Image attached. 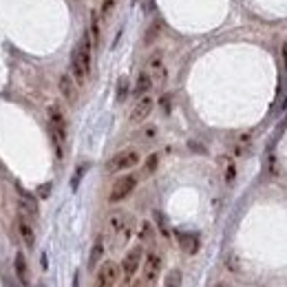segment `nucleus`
<instances>
[{
    "instance_id": "17",
    "label": "nucleus",
    "mask_w": 287,
    "mask_h": 287,
    "mask_svg": "<svg viewBox=\"0 0 287 287\" xmlns=\"http://www.w3.org/2000/svg\"><path fill=\"white\" fill-rule=\"evenodd\" d=\"M157 166H159V155L157 153H153L148 159H146V163H144V177H150L155 170H157Z\"/></svg>"
},
{
    "instance_id": "1",
    "label": "nucleus",
    "mask_w": 287,
    "mask_h": 287,
    "mask_svg": "<svg viewBox=\"0 0 287 287\" xmlns=\"http://www.w3.org/2000/svg\"><path fill=\"white\" fill-rule=\"evenodd\" d=\"M71 75L78 86H84L91 75V38L88 33H84L82 42L75 47L73 55H71Z\"/></svg>"
},
{
    "instance_id": "6",
    "label": "nucleus",
    "mask_w": 287,
    "mask_h": 287,
    "mask_svg": "<svg viewBox=\"0 0 287 287\" xmlns=\"http://www.w3.org/2000/svg\"><path fill=\"white\" fill-rule=\"evenodd\" d=\"M153 106H155V102H153V97L146 93V95H141V97H137V102H135V106H132V110H130V124H141V122H146L148 119V115L153 113Z\"/></svg>"
},
{
    "instance_id": "2",
    "label": "nucleus",
    "mask_w": 287,
    "mask_h": 287,
    "mask_svg": "<svg viewBox=\"0 0 287 287\" xmlns=\"http://www.w3.org/2000/svg\"><path fill=\"white\" fill-rule=\"evenodd\" d=\"M49 132H51V141L55 148V157H64V139H66V122L62 115L60 106H51L49 108Z\"/></svg>"
},
{
    "instance_id": "16",
    "label": "nucleus",
    "mask_w": 287,
    "mask_h": 287,
    "mask_svg": "<svg viewBox=\"0 0 287 287\" xmlns=\"http://www.w3.org/2000/svg\"><path fill=\"white\" fill-rule=\"evenodd\" d=\"M150 86H153V78H150L148 73H139V78H137V82H135V95L137 97L146 95V93L150 91Z\"/></svg>"
},
{
    "instance_id": "14",
    "label": "nucleus",
    "mask_w": 287,
    "mask_h": 287,
    "mask_svg": "<svg viewBox=\"0 0 287 287\" xmlns=\"http://www.w3.org/2000/svg\"><path fill=\"white\" fill-rule=\"evenodd\" d=\"M132 230H135V221L132 219H128V223L124 225L122 230H119L117 234H115V245L117 247H124L128 241H130V236H132Z\"/></svg>"
},
{
    "instance_id": "21",
    "label": "nucleus",
    "mask_w": 287,
    "mask_h": 287,
    "mask_svg": "<svg viewBox=\"0 0 287 287\" xmlns=\"http://www.w3.org/2000/svg\"><path fill=\"white\" fill-rule=\"evenodd\" d=\"M102 16L104 18H108L110 16V11H113L115 9V0H102Z\"/></svg>"
},
{
    "instance_id": "24",
    "label": "nucleus",
    "mask_w": 287,
    "mask_h": 287,
    "mask_svg": "<svg viewBox=\"0 0 287 287\" xmlns=\"http://www.w3.org/2000/svg\"><path fill=\"white\" fill-rule=\"evenodd\" d=\"M155 135H157V128H155V126H148V128H144V139H153Z\"/></svg>"
},
{
    "instance_id": "11",
    "label": "nucleus",
    "mask_w": 287,
    "mask_h": 287,
    "mask_svg": "<svg viewBox=\"0 0 287 287\" xmlns=\"http://www.w3.org/2000/svg\"><path fill=\"white\" fill-rule=\"evenodd\" d=\"M13 269H16V276L22 285H29V267H26V259L22 252H18L16 259H13Z\"/></svg>"
},
{
    "instance_id": "25",
    "label": "nucleus",
    "mask_w": 287,
    "mask_h": 287,
    "mask_svg": "<svg viewBox=\"0 0 287 287\" xmlns=\"http://www.w3.org/2000/svg\"><path fill=\"white\" fill-rule=\"evenodd\" d=\"M119 287H132V276H124L122 283H119Z\"/></svg>"
},
{
    "instance_id": "26",
    "label": "nucleus",
    "mask_w": 287,
    "mask_h": 287,
    "mask_svg": "<svg viewBox=\"0 0 287 287\" xmlns=\"http://www.w3.org/2000/svg\"><path fill=\"white\" fill-rule=\"evenodd\" d=\"M132 287H150V283H146V281H144V278H141V281L132 283Z\"/></svg>"
},
{
    "instance_id": "28",
    "label": "nucleus",
    "mask_w": 287,
    "mask_h": 287,
    "mask_svg": "<svg viewBox=\"0 0 287 287\" xmlns=\"http://www.w3.org/2000/svg\"><path fill=\"white\" fill-rule=\"evenodd\" d=\"M40 265H42V269H47V254H42V259H40Z\"/></svg>"
},
{
    "instance_id": "12",
    "label": "nucleus",
    "mask_w": 287,
    "mask_h": 287,
    "mask_svg": "<svg viewBox=\"0 0 287 287\" xmlns=\"http://www.w3.org/2000/svg\"><path fill=\"white\" fill-rule=\"evenodd\" d=\"M128 219H130V216H128L126 212H122V210L113 212V214H110V219H108V232L115 236V234H117L119 230H122L124 225L128 223Z\"/></svg>"
},
{
    "instance_id": "5",
    "label": "nucleus",
    "mask_w": 287,
    "mask_h": 287,
    "mask_svg": "<svg viewBox=\"0 0 287 287\" xmlns=\"http://www.w3.org/2000/svg\"><path fill=\"white\" fill-rule=\"evenodd\" d=\"M137 183H139L137 175H124V177H119V179L113 183V188H110L108 201H110V203H119V201H124V199H126L128 194H130L132 190L137 188Z\"/></svg>"
},
{
    "instance_id": "19",
    "label": "nucleus",
    "mask_w": 287,
    "mask_h": 287,
    "mask_svg": "<svg viewBox=\"0 0 287 287\" xmlns=\"http://www.w3.org/2000/svg\"><path fill=\"white\" fill-rule=\"evenodd\" d=\"M126 95H128V79L122 78V79H119V84H117V100L124 102V100H126Z\"/></svg>"
},
{
    "instance_id": "9",
    "label": "nucleus",
    "mask_w": 287,
    "mask_h": 287,
    "mask_svg": "<svg viewBox=\"0 0 287 287\" xmlns=\"http://www.w3.org/2000/svg\"><path fill=\"white\" fill-rule=\"evenodd\" d=\"M18 232H20V238L26 243V247H33L35 245V232H33V225H31V216L26 212H18Z\"/></svg>"
},
{
    "instance_id": "3",
    "label": "nucleus",
    "mask_w": 287,
    "mask_h": 287,
    "mask_svg": "<svg viewBox=\"0 0 287 287\" xmlns=\"http://www.w3.org/2000/svg\"><path fill=\"white\" fill-rule=\"evenodd\" d=\"M139 163V150L135 148H126V150H119L117 155L108 159L106 163V170L108 172H124V170H130Z\"/></svg>"
},
{
    "instance_id": "29",
    "label": "nucleus",
    "mask_w": 287,
    "mask_h": 287,
    "mask_svg": "<svg viewBox=\"0 0 287 287\" xmlns=\"http://www.w3.org/2000/svg\"><path fill=\"white\" fill-rule=\"evenodd\" d=\"M73 287H79V274H75V278H73Z\"/></svg>"
},
{
    "instance_id": "20",
    "label": "nucleus",
    "mask_w": 287,
    "mask_h": 287,
    "mask_svg": "<svg viewBox=\"0 0 287 287\" xmlns=\"http://www.w3.org/2000/svg\"><path fill=\"white\" fill-rule=\"evenodd\" d=\"M150 236H153V225H150L148 221H144L139 228V241H148Z\"/></svg>"
},
{
    "instance_id": "8",
    "label": "nucleus",
    "mask_w": 287,
    "mask_h": 287,
    "mask_svg": "<svg viewBox=\"0 0 287 287\" xmlns=\"http://www.w3.org/2000/svg\"><path fill=\"white\" fill-rule=\"evenodd\" d=\"M159 274H161V256L157 252H150L144 261V281L153 285L159 278Z\"/></svg>"
},
{
    "instance_id": "10",
    "label": "nucleus",
    "mask_w": 287,
    "mask_h": 287,
    "mask_svg": "<svg viewBox=\"0 0 287 287\" xmlns=\"http://www.w3.org/2000/svg\"><path fill=\"white\" fill-rule=\"evenodd\" d=\"M57 88H60L62 97H64L69 104H75V100H78V84H75L73 75L62 73L60 75V82H57Z\"/></svg>"
},
{
    "instance_id": "27",
    "label": "nucleus",
    "mask_w": 287,
    "mask_h": 287,
    "mask_svg": "<svg viewBox=\"0 0 287 287\" xmlns=\"http://www.w3.org/2000/svg\"><path fill=\"white\" fill-rule=\"evenodd\" d=\"M161 104H163V108H170V97H168V95H163V100H161Z\"/></svg>"
},
{
    "instance_id": "23",
    "label": "nucleus",
    "mask_w": 287,
    "mask_h": 287,
    "mask_svg": "<svg viewBox=\"0 0 287 287\" xmlns=\"http://www.w3.org/2000/svg\"><path fill=\"white\" fill-rule=\"evenodd\" d=\"M93 40H100V26H97V16L93 13Z\"/></svg>"
},
{
    "instance_id": "13",
    "label": "nucleus",
    "mask_w": 287,
    "mask_h": 287,
    "mask_svg": "<svg viewBox=\"0 0 287 287\" xmlns=\"http://www.w3.org/2000/svg\"><path fill=\"white\" fill-rule=\"evenodd\" d=\"M179 245L183 252H188V254H194V252L199 250V236L197 234H183L179 232Z\"/></svg>"
},
{
    "instance_id": "7",
    "label": "nucleus",
    "mask_w": 287,
    "mask_h": 287,
    "mask_svg": "<svg viewBox=\"0 0 287 287\" xmlns=\"http://www.w3.org/2000/svg\"><path fill=\"white\" fill-rule=\"evenodd\" d=\"M141 259H144V247L141 245H135L132 250H128L126 256L122 259V267H119L124 272V276H135L141 265Z\"/></svg>"
},
{
    "instance_id": "18",
    "label": "nucleus",
    "mask_w": 287,
    "mask_h": 287,
    "mask_svg": "<svg viewBox=\"0 0 287 287\" xmlns=\"http://www.w3.org/2000/svg\"><path fill=\"white\" fill-rule=\"evenodd\" d=\"M163 287H181V272L179 269H170V272H168Z\"/></svg>"
},
{
    "instance_id": "22",
    "label": "nucleus",
    "mask_w": 287,
    "mask_h": 287,
    "mask_svg": "<svg viewBox=\"0 0 287 287\" xmlns=\"http://www.w3.org/2000/svg\"><path fill=\"white\" fill-rule=\"evenodd\" d=\"M234 175H236V170H234V163H230L228 170H225V181H228V183H232V181H234Z\"/></svg>"
},
{
    "instance_id": "4",
    "label": "nucleus",
    "mask_w": 287,
    "mask_h": 287,
    "mask_svg": "<svg viewBox=\"0 0 287 287\" xmlns=\"http://www.w3.org/2000/svg\"><path fill=\"white\" fill-rule=\"evenodd\" d=\"M119 265L115 261H104V263L97 267L95 274V287H115L119 283Z\"/></svg>"
},
{
    "instance_id": "15",
    "label": "nucleus",
    "mask_w": 287,
    "mask_h": 287,
    "mask_svg": "<svg viewBox=\"0 0 287 287\" xmlns=\"http://www.w3.org/2000/svg\"><path fill=\"white\" fill-rule=\"evenodd\" d=\"M102 256H104V238H102V236H97L95 245H93V250H91V259H88V267H91V269H95V267H97V263H100V261H102Z\"/></svg>"
}]
</instances>
